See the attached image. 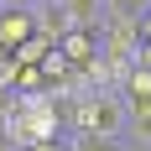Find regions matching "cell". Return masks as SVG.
Here are the masks:
<instances>
[{"label": "cell", "instance_id": "obj_8", "mask_svg": "<svg viewBox=\"0 0 151 151\" xmlns=\"http://www.w3.org/2000/svg\"><path fill=\"white\" fill-rule=\"evenodd\" d=\"M16 78H21V63H16V52H5V47H0V99H5V94H16Z\"/></svg>", "mask_w": 151, "mask_h": 151}, {"label": "cell", "instance_id": "obj_6", "mask_svg": "<svg viewBox=\"0 0 151 151\" xmlns=\"http://www.w3.org/2000/svg\"><path fill=\"white\" fill-rule=\"evenodd\" d=\"M151 0H104V21H141Z\"/></svg>", "mask_w": 151, "mask_h": 151}, {"label": "cell", "instance_id": "obj_5", "mask_svg": "<svg viewBox=\"0 0 151 151\" xmlns=\"http://www.w3.org/2000/svg\"><path fill=\"white\" fill-rule=\"evenodd\" d=\"M52 47H58V42H52V37H42V31H37V37H26V42L16 47V63H26V68H42V58H47V52H52Z\"/></svg>", "mask_w": 151, "mask_h": 151}, {"label": "cell", "instance_id": "obj_3", "mask_svg": "<svg viewBox=\"0 0 151 151\" xmlns=\"http://www.w3.org/2000/svg\"><path fill=\"white\" fill-rule=\"evenodd\" d=\"M120 94H125V104H151V68H141V63H130V73H125Z\"/></svg>", "mask_w": 151, "mask_h": 151}, {"label": "cell", "instance_id": "obj_9", "mask_svg": "<svg viewBox=\"0 0 151 151\" xmlns=\"http://www.w3.org/2000/svg\"><path fill=\"white\" fill-rule=\"evenodd\" d=\"M16 89H21V94H42V89H47V73L21 63V78H16Z\"/></svg>", "mask_w": 151, "mask_h": 151}, {"label": "cell", "instance_id": "obj_1", "mask_svg": "<svg viewBox=\"0 0 151 151\" xmlns=\"http://www.w3.org/2000/svg\"><path fill=\"white\" fill-rule=\"evenodd\" d=\"M58 52L73 63V68H89V63L104 52V42H99V26H73V31H63V37H58Z\"/></svg>", "mask_w": 151, "mask_h": 151}, {"label": "cell", "instance_id": "obj_7", "mask_svg": "<svg viewBox=\"0 0 151 151\" xmlns=\"http://www.w3.org/2000/svg\"><path fill=\"white\" fill-rule=\"evenodd\" d=\"M130 141L151 146V104H130Z\"/></svg>", "mask_w": 151, "mask_h": 151}, {"label": "cell", "instance_id": "obj_12", "mask_svg": "<svg viewBox=\"0 0 151 151\" xmlns=\"http://www.w3.org/2000/svg\"><path fill=\"white\" fill-rule=\"evenodd\" d=\"M0 151H21V146H11V141H0Z\"/></svg>", "mask_w": 151, "mask_h": 151}, {"label": "cell", "instance_id": "obj_13", "mask_svg": "<svg viewBox=\"0 0 151 151\" xmlns=\"http://www.w3.org/2000/svg\"><path fill=\"white\" fill-rule=\"evenodd\" d=\"M136 151H151V146H136Z\"/></svg>", "mask_w": 151, "mask_h": 151}, {"label": "cell", "instance_id": "obj_10", "mask_svg": "<svg viewBox=\"0 0 151 151\" xmlns=\"http://www.w3.org/2000/svg\"><path fill=\"white\" fill-rule=\"evenodd\" d=\"M26 151H73V146H68V136H47V141H31Z\"/></svg>", "mask_w": 151, "mask_h": 151}, {"label": "cell", "instance_id": "obj_4", "mask_svg": "<svg viewBox=\"0 0 151 151\" xmlns=\"http://www.w3.org/2000/svg\"><path fill=\"white\" fill-rule=\"evenodd\" d=\"M58 5L73 16V26H99L104 21V0H58Z\"/></svg>", "mask_w": 151, "mask_h": 151}, {"label": "cell", "instance_id": "obj_11", "mask_svg": "<svg viewBox=\"0 0 151 151\" xmlns=\"http://www.w3.org/2000/svg\"><path fill=\"white\" fill-rule=\"evenodd\" d=\"M141 37H151V11H146V16H141Z\"/></svg>", "mask_w": 151, "mask_h": 151}, {"label": "cell", "instance_id": "obj_2", "mask_svg": "<svg viewBox=\"0 0 151 151\" xmlns=\"http://www.w3.org/2000/svg\"><path fill=\"white\" fill-rule=\"evenodd\" d=\"M37 37V11H0V47L16 52V47Z\"/></svg>", "mask_w": 151, "mask_h": 151}]
</instances>
